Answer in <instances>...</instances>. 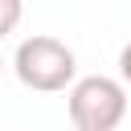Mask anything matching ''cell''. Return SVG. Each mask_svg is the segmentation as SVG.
<instances>
[{"mask_svg":"<svg viewBox=\"0 0 131 131\" xmlns=\"http://www.w3.org/2000/svg\"><path fill=\"white\" fill-rule=\"evenodd\" d=\"M12 70H16L20 86L41 90V94H57V90L74 86V78H78V57H74V49H70L66 41L37 33V37H25V41L16 45Z\"/></svg>","mask_w":131,"mask_h":131,"instance_id":"6da1fadb","label":"cell"},{"mask_svg":"<svg viewBox=\"0 0 131 131\" xmlns=\"http://www.w3.org/2000/svg\"><path fill=\"white\" fill-rule=\"evenodd\" d=\"M119 74H123V82H131V41H127L123 53H119Z\"/></svg>","mask_w":131,"mask_h":131,"instance_id":"277c9868","label":"cell"},{"mask_svg":"<svg viewBox=\"0 0 131 131\" xmlns=\"http://www.w3.org/2000/svg\"><path fill=\"white\" fill-rule=\"evenodd\" d=\"M20 16H25V0H0V41L8 33H16Z\"/></svg>","mask_w":131,"mask_h":131,"instance_id":"3957f363","label":"cell"},{"mask_svg":"<svg viewBox=\"0 0 131 131\" xmlns=\"http://www.w3.org/2000/svg\"><path fill=\"white\" fill-rule=\"evenodd\" d=\"M0 74H4V61H0Z\"/></svg>","mask_w":131,"mask_h":131,"instance_id":"5b68a950","label":"cell"},{"mask_svg":"<svg viewBox=\"0 0 131 131\" xmlns=\"http://www.w3.org/2000/svg\"><path fill=\"white\" fill-rule=\"evenodd\" d=\"M66 106H70V123L78 131H115L127 119V86L106 74L74 78Z\"/></svg>","mask_w":131,"mask_h":131,"instance_id":"7a4b0ae2","label":"cell"}]
</instances>
